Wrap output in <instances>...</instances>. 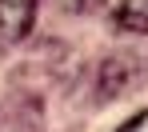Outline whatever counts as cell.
Listing matches in <instances>:
<instances>
[{
	"label": "cell",
	"mask_w": 148,
	"mask_h": 132,
	"mask_svg": "<svg viewBox=\"0 0 148 132\" xmlns=\"http://www.w3.org/2000/svg\"><path fill=\"white\" fill-rule=\"evenodd\" d=\"M116 132H148V108H144V112H136L132 120H124Z\"/></svg>",
	"instance_id": "cell-4"
},
{
	"label": "cell",
	"mask_w": 148,
	"mask_h": 132,
	"mask_svg": "<svg viewBox=\"0 0 148 132\" xmlns=\"http://www.w3.org/2000/svg\"><path fill=\"white\" fill-rule=\"evenodd\" d=\"M36 24V0H0V48L20 44Z\"/></svg>",
	"instance_id": "cell-1"
},
{
	"label": "cell",
	"mask_w": 148,
	"mask_h": 132,
	"mask_svg": "<svg viewBox=\"0 0 148 132\" xmlns=\"http://www.w3.org/2000/svg\"><path fill=\"white\" fill-rule=\"evenodd\" d=\"M112 20L120 32H132V36H148V0H120Z\"/></svg>",
	"instance_id": "cell-2"
},
{
	"label": "cell",
	"mask_w": 148,
	"mask_h": 132,
	"mask_svg": "<svg viewBox=\"0 0 148 132\" xmlns=\"http://www.w3.org/2000/svg\"><path fill=\"white\" fill-rule=\"evenodd\" d=\"M56 4H60L64 12H76V16H84V12H92V8H96L100 0H56Z\"/></svg>",
	"instance_id": "cell-3"
}]
</instances>
